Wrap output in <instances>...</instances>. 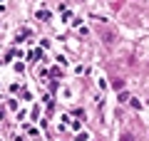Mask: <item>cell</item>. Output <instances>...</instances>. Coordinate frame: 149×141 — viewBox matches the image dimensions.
Returning a JSON list of instances; mask_svg holds the SVG:
<instances>
[{
  "instance_id": "7a4b0ae2",
  "label": "cell",
  "mask_w": 149,
  "mask_h": 141,
  "mask_svg": "<svg viewBox=\"0 0 149 141\" xmlns=\"http://www.w3.org/2000/svg\"><path fill=\"white\" fill-rule=\"evenodd\" d=\"M122 141H134V139H132V134H122Z\"/></svg>"
},
{
  "instance_id": "6da1fadb",
  "label": "cell",
  "mask_w": 149,
  "mask_h": 141,
  "mask_svg": "<svg viewBox=\"0 0 149 141\" xmlns=\"http://www.w3.org/2000/svg\"><path fill=\"white\" fill-rule=\"evenodd\" d=\"M102 37H104V42H107V45H112V42H114V35H112L109 30H102Z\"/></svg>"
}]
</instances>
